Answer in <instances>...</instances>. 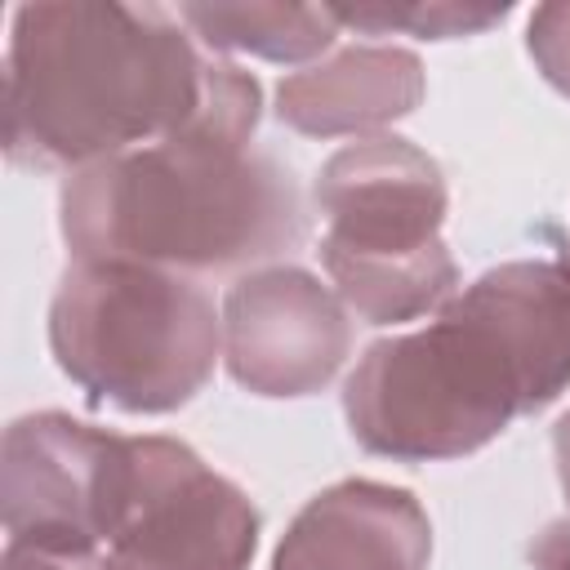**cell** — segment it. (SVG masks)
Returning <instances> with one entry per match:
<instances>
[{"label": "cell", "mask_w": 570, "mask_h": 570, "mask_svg": "<svg viewBox=\"0 0 570 570\" xmlns=\"http://www.w3.org/2000/svg\"><path fill=\"white\" fill-rule=\"evenodd\" d=\"M258 116V80L200 53L178 9L116 0L13 9L4 49V151L13 165L76 174L165 138L249 147Z\"/></svg>", "instance_id": "1"}, {"label": "cell", "mask_w": 570, "mask_h": 570, "mask_svg": "<svg viewBox=\"0 0 570 570\" xmlns=\"http://www.w3.org/2000/svg\"><path fill=\"white\" fill-rule=\"evenodd\" d=\"M570 387V263L512 258L454 289L423 330L374 338L343 383L365 454L441 463L490 445Z\"/></svg>", "instance_id": "2"}, {"label": "cell", "mask_w": 570, "mask_h": 570, "mask_svg": "<svg viewBox=\"0 0 570 570\" xmlns=\"http://www.w3.org/2000/svg\"><path fill=\"white\" fill-rule=\"evenodd\" d=\"M58 223L76 263L125 258L183 276L254 272L307 240L289 165L214 138H165L67 174Z\"/></svg>", "instance_id": "3"}, {"label": "cell", "mask_w": 570, "mask_h": 570, "mask_svg": "<svg viewBox=\"0 0 570 570\" xmlns=\"http://www.w3.org/2000/svg\"><path fill=\"white\" fill-rule=\"evenodd\" d=\"M49 352L89 405L169 414L223 356V312L183 272L98 258L71 263L49 303Z\"/></svg>", "instance_id": "4"}, {"label": "cell", "mask_w": 570, "mask_h": 570, "mask_svg": "<svg viewBox=\"0 0 570 570\" xmlns=\"http://www.w3.org/2000/svg\"><path fill=\"white\" fill-rule=\"evenodd\" d=\"M325 214L321 263L334 294L365 325H396L441 307L459 289V263L441 240L450 191L441 165L401 134L338 147L316 174Z\"/></svg>", "instance_id": "5"}, {"label": "cell", "mask_w": 570, "mask_h": 570, "mask_svg": "<svg viewBox=\"0 0 570 570\" xmlns=\"http://www.w3.org/2000/svg\"><path fill=\"white\" fill-rule=\"evenodd\" d=\"M138 481V436L71 414H22L0 445V512L18 543L98 552L125 525Z\"/></svg>", "instance_id": "6"}, {"label": "cell", "mask_w": 570, "mask_h": 570, "mask_svg": "<svg viewBox=\"0 0 570 570\" xmlns=\"http://www.w3.org/2000/svg\"><path fill=\"white\" fill-rule=\"evenodd\" d=\"M258 508L187 441L138 436V481L102 570H249Z\"/></svg>", "instance_id": "7"}, {"label": "cell", "mask_w": 570, "mask_h": 570, "mask_svg": "<svg viewBox=\"0 0 570 570\" xmlns=\"http://www.w3.org/2000/svg\"><path fill=\"white\" fill-rule=\"evenodd\" d=\"M347 352V303L307 267H254L223 298V365L254 396H312L343 370Z\"/></svg>", "instance_id": "8"}, {"label": "cell", "mask_w": 570, "mask_h": 570, "mask_svg": "<svg viewBox=\"0 0 570 570\" xmlns=\"http://www.w3.org/2000/svg\"><path fill=\"white\" fill-rule=\"evenodd\" d=\"M432 521L387 481L347 476L312 494L285 525L272 570H428Z\"/></svg>", "instance_id": "9"}, {"label": "cell", "mask_w": 570, "mask_h": 570, "mask_svg": "<svg viewBox=\"0 0 570 570\" xmlns=\"http://www.w3.org/2000/svg\"><path fill=\"white\" fill-rule=\"evenodd\" d=\"M419 102L423 62L401 45H343L276 85V116L307 138H370Z\"/></svg>", "instance_id": "10"}, {"label": "cell", "mask_w": 570, "mask_h": 570, "mask_svg": "<svg viewBox=\"0 0 570 570\" xmlns=\"http://www.w3.org/2000/svg\"><path fill=\"white\" fill-rule=\"evenodd\" d=\"M178 18L214 53H254L267 62H307L338 36L330 4H178Z\"/></svg>", "instance_id": "11"}, {"label": "cell", "mask_w": 570, "mask_h": 570, "mask_svg": "<svg viewBox=\"0 0 570 570\" xmlns=\"http://www.w3.org/2000/svg\"><path fill=\"white\" fill-rule=\"evenodd\" d=\"M338 27H356L370 36L410 31L419 40H454V36H481L499 27L512 9L508 4H454V0H414V4H330Z\"/></svg>", "instance_id": "12"}, {"label": "cell", "mask_w": 570, "mask_h": 570, "mask_svg": "<svg viewBox=\"0 0 570 570\" xmlns=\"http://www.w3.org/2000/svg\"><path fill=\"white\" fill-rule=\"evenodd\" d=\"M525 49L539 67V76L570 98V0L539 4L525 27Z\"/></svg>", "instance_id": "13"}, {"label": "cell", "mask_w": 570, "mask_h": 570, "mask_svg": "<svg viewBox=\"0 0 570 570\" xmlns=\"http://www.w3.org/2000/svg\"><path fill=\"white\" fill-rule=\"evenodd\" d=\"M0 570H102V552H67V548H40V543H4Z\"/></svg>", "instance_id": "14"}, {"label": "cell", "mask_w": 570, "mask_h": 570, "mask_svg": "<svg viewBox=\"0 0 570 570\" xmlns=\"http://www.w3.org/2000/svg\"><path fill=\"white\" fill-rule=\"evenodd\" d=\"M534 570H570V521H548L530 543Z\"/></svg>", "instance_id": "15"}, {"label": "cell", "mask_w": 570, "mask_h": 570, "mask_svg": "<svg viewBox=\"0 0 570 570\" xmlns=\"http://www.w3.org/2000/svg\"><path fill=\"white\" fill-rule=\"evenodd\" d=\"M552 459H557V481H561V494L570 503V410L557 419L552 428Z\"/></svg>", "instance_id": "16"}]
</instances>
